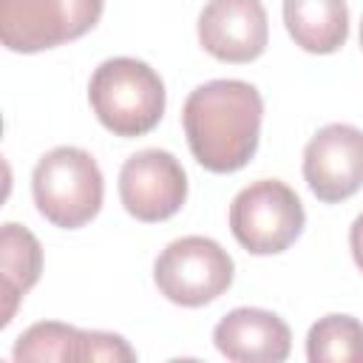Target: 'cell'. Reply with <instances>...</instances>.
<instances>
[{
    "label": "cell",
    "mask_w": 363,
    "mask_h": 363,
    "mask_svg": "<svg viewBox=\"0 0 363 363\" xmlns=\"http://www.w3.org/2000/svg\"><path fill=\"white\" fill-rule=\"evenodd\" d=\"M264 99L244 79H210L184 99L182 122L193 159L210 173H235L258 150Z\"/></svg>",
    "instance_id": "obj_1"
},
{
    "label": "cell",
    "mask_w": 363,
    "mask_h": 363,
    "mask_svg": "<svg viewBox=\"0 0 363 363\" xmlns=\"http://www.w3.org/2000/svg\"><path fill=\"white\" fill-rule=\"evenodd\" d=\"M88 102L113 136H145L164 113V82L142 60L111 57L91 74Z\"/></svg>",
    "instance_id": "obj_2"
},
{
    "label": "cell",
    "mask_w": 363,
    "mask_h": 363,
    "mask_svg": "<svg viewBox=\"0 0 363 363\" xmlns=\"http://www.w3.org/2000/svg\"><path fill=\"white\" fill-rule=\"evenodd\" d=\"M31 196L40 216L54 227H85L102 207V170L88 150L60 145L40 156V162L34 164Z\"/></svg>",
    "instance_id": "obj_3"
},
{
    "label": "cell",
    "mask_w": 363,
    "mask_h": 363,
    "mask_svg": "<svg viewBox=\"0 0 363 363\" xmlns=\"http://www.w3.org/2000/svg\"><path fill=\"white\" fill-rule=\"evenodd\" d=\"M303 204L298 193L278 179L247 184L230 204V230L252 255L284 252L303 233Z\"/></svg>",
    "instance_id": "obj_4"
},
{
    "label": "cell",
    "mask_w": 363,
    "mask_h": 363,
    "mask_svg": "<svg viewBox=\"0 0 363 363\" xmlns=\"http://www.w3.org/2000/svg\"><path fill=\"white\" fill-rule=\"evenodd\" d=\"M235 264L230 252L207 235H184L170 241L156 264L153 281L159 292L179 306H204L224 295L233 284Z\"/></svg>",
    "instance_id": "obj_5"
},
{
    "label": "cell",
    "mask_w": 363,
    "mask_h": 363,
    "mask_svg": "<svg viewBox=\"0 0 363 363\" xmlns=\"http://www.w3.org/2000/svg\"><path fill=\"white\" fill-rule=\"evenodd\" d=\"M102 9L105 0H0V40L17 54L57 48L88 34Z\"/></svg>",
    "instance_id": "obj_6"
},
{
    "label": "cell",
    "mask_w": 363,
    "mask_h": 363,
    "mask_svg": "<svg viewBox=\"0 0 363 363\" xmlns=\"http://www.w3.org/2000/svg\"><path fill=\"white\" fill-rule=\"evenodd\" d=\"M119 199L136 221H164L176 216L187 199V173L167 150H139L125 159L119 170Z\"/></svg>",
    "instance_id": "obj_7"
},
{
    "label": "cell",
    "mask_w": 363,
    "mask_h": 363,
    "mask_svg": "<svg viewBox=\"0 0 363 363\" xmlns=\"http://www.w3.org/2000/svg\"><path fill=\"white\" fill-rule=\"evenodd\" d=\"M303 179L326 204L354 196L363 187V130L343 122L320 128L303 147Z\"/></svg>",
    "instance_id": "obj_8"
},
{
    "label": "cell",
    "mask_w": 363,
    "mask_h": 363,
    "mask_svg": "<svg viewBox=\"0 0 363 363\" xmlns=\"http://www.w3.org/2000/svg\"><path fill=\"white\" fill-rule=\"evenodd\" d=\"M269 40L261 0H210L199 14V43L221 62H252Z\"/></svg>",
    "instance_id": "obj_9"
},
{
    "label": "cell",
    "mask_w": 363,
    "mask_h": 363,
    "mask_svg": "<svg viewBox=\"0 0 363 363\" xmlns=\"http://www.w3.org/2000/svg\"><path fill=\"white\" fill-rule=\"evenodd\" d=\"M14 360H136L122 335L88 332L60 320L28 326L14 343Z\"/></svg>",
    "instance_id": "obj_10"
},
{
    "label": "cell",
    "mask_w": 363,
    "mask_h": 363,
    "mask_svg": "<svg viewBox=\"0 0 363 363\" xmlns=\"http://www.w3.org/2000/svg\"><path fill=\"white\" fill-rule=\"evenodd\" d=\"M213 343L235 363H281L289 357L292 332L269 309L238 306L216 323Z\"/></svg>",
    "instance_id": "obj_11"
},
{
    "label": "cell",
    "mask_w": 363,
    "mask_h": 363,
    "mask_svg": "<svg viewBox=\"0 0 363 363\" xmlns=\"http://www.w3.org/2000/svg\"><path fill=\"white\" fill-rule=\"evenodd\" d=\"M43 272V247L37 235L14 221H6L0 230V298H3V312H0V326H9L17 303L23 295L40 281Z\"/></svg>",
    "instance_id": "obj_12"
},
{
    "label": "cell",
    "mask_w": 363,
    "mask_h": 363,
    "mask_svg": "<svg viewBox=\"0 0 363 363\" xmlns=\"http://www.w3.org/2000/svg\"><path fill=\"white\" fill-rule=\"evenodd\" d=\"M284 23L309 54H335L349 37L346 0H284Z\"/></svg>",
    "instance_id": "obj_13"
},
{
    "label": "cell",
    "mask_w": 363,
    "mask_h": 363,
    "mask_svg": "<svg viewBox=\"0 0 363 363\" xmlns=\"http://www.w3.org/2000/svg\"><path fill=\"white\" fill-rule=\"evenodd\" d=\"M309 363H363V323L352 315H326L309 326Z\"/></svg>",
    "instance_id": "obj_14"
},
{
    "label": "cell",
    "mask_w": 363,
    "mask_h": 363,
    "mask_svg": "<svg viewBox=\"0 0 363 363\" xmlns=\"http://www.w3.org/2000/svg\"><path fill=\"white\" fill-rule=\"evenodd\" d=\"M349 247H352V258H354L357 269L363 272V213L352 221V230H349Z\"/></svg>",
    "instance_id": "obj_15"
},
{
    "label": "cell",
    "mask_w": 363,
    "mask_h": 363,
    "mask_svg": "<svg viewBox=\"0 0 363 363\" xmlns=\"http://www.w3.org/2000/svg\"><path fill=\"white\" fill-rule=\"evenodd\" d=\"M360 45H363V23H360Z\"/></svg>",
    "instance_id": "obj_16"
}]
</instances>
